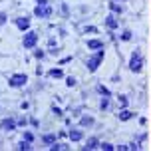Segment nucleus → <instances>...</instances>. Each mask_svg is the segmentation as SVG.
<instances>
[{"label":"nucleus","instance_id":"1","mask_svg":"<svg viewBox=\"0 0 151 151\" xmlns=\"http://www.w3.org/2000/svg\"><path fill=\"white\" fill-rule=\"evenodd\" d=\"M141 68H143V58H141L139 54H133V56H131V60H129V70H131V72H135V74H139Z\"/></svg>","mask_w":151,"mask_h":151},{"label":"nucleus","instance_id":"2","mask_svg":"<svg viewBox=\"0 0 151 151\" xmlns=\"http://www.w3.org/2000/svg\"><path fill=\"white\" fill-rule=\"evenodd\" d=\"M26 82H28L26 74H14V76H10V80H8V83L12 88H22V86H26Z\"/></svg>","mask_w":151,"mask_h":151},{"label":"nucleus","instance_id":"3","mask_svg":"<svg viewBox=\"0 0 151 151\" xmlns=\"http://www.w3.org/2000/svg\"><path fill=\"white\" fill-rule=\"evenodd\" d=\"M101 60H104V50H99L93 58H90V60H88V70H90V72H96V70L99 68Z\"/></svg>","mask_w":151,"mask_h":151},{"label":"nucleus","instance_id":"4","mask_svg":"<svg viewBox=\"0 0 151 151\" xmlns=\"http://www.w3.org/2000/svg\"><path fill=\"white\" fill-rule=\"evenodd\" d=\"M36 42H38V34H36V32H26V34H24L22 44H24V48H26V50L34 48V46H36Z\"/></svg>","mask_w":151,"mask_h":151},{"label":"nucleus","instance_id":"5","mask_svg":"<svg viewBox=\"0 0 151 151\" xmlns=\"http://www.w3.org/2000/svg\"><path fill=\"white\" fill-rule=\"evenodd\" d=\"M50 14H52V8L48 6V4H46V6H40V4H38V6L34 8V16H38V18H48Z\"/></svg>","mask_w":151,"mask_h":151},{"label":"nucleus","instance_id":"6","mask_svg":"<svg viewBox=\"0 0 151 151\" xmlns=\"http://www.w3.org/2000/svg\"><path fill=\"white\" fill-rule=\"evenodd\" d=\"M0 127L4 129V131H14V129H16V121H14V119H10V117H6V119H2Z\"/></svg>","mask_w":151,"mask_h":151},{"label":"nucleus","instance_id":"7","mask_svg":"<svg viewBox=\"0 0 151 151\" xmlns=\"http://www.w3.org/2000/svg\"><path fill=\"white\" fill-rule=\"evenodd\" d=\"M16 26L20 30H28L30 28V18H16Z\"/></svg>","mask_w":151,"mask_h":151},{"label":"nucleus","instance_id":"8","mask_svg":"<svg viewBox=\"0 0 151 151\" xmlns=\"http://www.w3.org/2000/svg\"><path fill=\"white\" fill-rule=\"evenodd\" d=\"M96 147H99V141L96 139V137H90L88 143L83 145V151H91V149H96Z\"/></svg>","mask_w":151,"mask_h":151},{"label":"nucleus","instance_id":"9","mask_svg":"<svg viewBox=\"0 0 151 151\" xmlns=\"http://www.w3.org/2000/svg\"><path fill=\"white\" fill-rule=\"evenodd\" d=\"M133 117V111H129V109H121L119 113H117V119L119 121H129Z\"/></svg>","mask_w":151,"mask_h":151},{"label":"nucleus","instance_id":"10","mask_svg":"<svg viewBox=\"0 0 151 151\" xmlns=\"http://www.w3.org/2000/svg\"><path fill=\"white\" fill-rule=\"evenodd\" d=\"M68 135H70V139H72V141H80V139L83 137V133L80 131V129H72Z\"/></svg>","mask_w":151,"mask_h":151},{"label":"nucleus","instance_id":"11","mask_svg":"<svg viewBox=\"0 0 151 151\" xmlns=\"http://www.w3.org/2000/svg\"><path fill=\"white\" fill-rule=\"evenodd\" d=\"M106 26H107V28H111V30H115V28L119 26V22H117L113 16H107V18H106Z\"/></svg>","mask_w":151,"mask_h":151},{"label":"nucleus","instance_id":"12","mask_svg":"<svg viewBox=\"0 0 151 151\" xmlns=\"http://www.w3.org/2000/svg\"><path fill=\"white\" fill-rule=\"evenodd\" d=\"M88 48L90 50H99V48H104V42H99V40H88Z\"/></svg>","mask_w":151,"mask_h":151},{"label":"nucleus","instance_id":"13","mask_svg":"<svg viewBox=\"0 0 151 151\" xmlns=\"http://www.w3.org/2000/svg\"><path fill=\"white\" fill-rule=\"evenodd\" d=\"M80 125H83V127H90V125H93V117H90V115H83L82 119H80Z\"/></svg>","mask_w":151,"mask_h":151},{"label":"nucleus","instance_id":"14","mask_svg":"<svg viewBox=\"0 0 151 151\" xmlns=\"http://www.w3.org/2000/svg\"><path fill=\"white\" fill-rule=\"evenodd\" d=\"M109 10L115 12V14H121V6L117 4V0H111V2H109Z\"/></svg>","mask_w":151,"mask_h":151},{"label":"nucleus","instance_id":"15","mask_svg":"<svg viewBox=\"0 0 151 151\" xmlns=\"http://www.w3.org/2000/svg\"><path fill=\"white\" fill-rule=\"evenodd\" d=\"M48 76H50V78H62V76H64V72H62L60 68H54V70H50V72H48Z\"/></svg>","mask_w":151,"mask_h":151},{"label":"nucleus","instance_id":"16","mask_svg":"<svg viewBox=\"0 0 151 151\" xmlns=\"http://www.w3.org/2000/svg\"><path fill=\"white\" fill-rule=\"evenodd\" d=\"M18 149H20V151H28V149H30V141L22 139V141H20V145H18Z\"/></svg>","mask_w":151,"mask_h":151},{"label":"nucleus","instance_id":"17","mask_svg":"<svg viewBox=\"0 0 151 151\" xmlns=\"http://www.w3.org/2000/svg\"><path fill=\"white\" fill-rule=\"evenodd\" d=\"M50 149H52V151H58V149H68V145H64V143H56V141H54V143L50 145Z\"/></svg>","mask_w":151,"mask_h":151},{"label":"nucleus","instance_id":"18","mask_svg":"<svg viewBox=\"0 0 151 151\" xmlns=\"http://www.w3.org/2000/svg\"><path fill=\"white\" fill-rule=\"evenodd\" d=\"M99 149H104V151H113V149H115V145H111V143H99Z\"/></svg>","mask_w":151,"mask_h":151},{"label":"nucleus","instance_id":"19","mask_svg":"<svg viewBox=\"0 0 151 151\" xmlns=\"http://www.w3.org/2000/svg\"><path fill=\"white\" fill-rule=\"evenodd\" d=\"M54 141H56V135H44V143H48V145H52Z\"/></svg>","mask_w":151,"mask_h":151},{"label":"nucleus","instance_id":"20","mask_svg":"<svg viewBox=\"0 0 151 151\" xmlns=\"http://www.w3.org/2000/svg\"><path fill=\"white\" fill-rule=\"evenodd\" d=\"M99 107H101V109H107V107H109V99H107V96L104 99H101V104H99Z\"/></svg>","mask_w":151,"mask_h":151},{"label":"nucleus","instance_id":"21","mask_svg":"<svg viewBox=\"0 0 151 151\" xmlns=\"http://www.w3.org/2000/svg\"><path fill=\"white\" fill-rule=\"evenodd\" d=\"M98 91H99V93H104V96H107V98H109V90H107V88H104V86H98Z\"/></svg>","mask_w":151,"mask_h":151},{"label":"nucleus","instance_id":"22","mask_svg":"<svg viewBox=\"0 0 151 151\" xmlns=\"http://www.w3.org/2000/svg\"><path fill=\"white\" fill-rule=\"evenodd\" d=\"M119 106H121V107L127 106V98H125V96H119Z\"/></svg>","mask_w":151,"mask_h":151},{"label":"nucleus","instance_id":"23","mask_svg":"<svg viewBox=\"0 0 151 151\" xmlns=\"http://www.w3.org/2000/svg\"><path fill=\"white\" fill-rule=\"evenodd\" d=\"M83 32H86V34H88V32H90V34H93V32H96V26H86V28H83Z\"/></svg>","mask_w":151,"mask_h":151},{"label":"nucleus","instance_id":"24","mask_svg":"<svg viewBox=\"0 0 151 151\" xmlns=\"http://www.w3.org/2000/svg\"><path fill=\"white\" fill-rule=\"evenodd\" d=\"M66 83H68V88H74V86H76V80H74V78H68V80H66Z\"/></svg>","mask_w":151,"mask_h":151},{"label":"nucleus","instance_id":"25","mask_svg":"<svg viewBox=\"0 0 151 151\" xmlns=\"http://www.w3.org/2000/svg\"><path fill=\"white\" fill-rule=\"evenodd\" d=\"M121 40H131V32H123L121 34Z\"/></svg>","mask_w":151,"mask_h":151},{"label":"nucleus","instance_id":"26","mask_svg":"<svg viewBox=\"0 0 151 151\" xmlns=\"http://www.w3.org/2000/svg\"><path fill=\"white\" fill-rule=\"evenodd\" d=\"M34 56H36L38 60H42V58H44V52H42V50H36V52H34Z\"/></svg>","mask_w":151,"mask_h":151},{"label":"nucleus","instance_id":"27","mask_svg":"<svg viewBox=\"0 0 151 151\" xmlns=\"http://www.w3.org/2000/svg\"><path fill=\"white\" fill-rule=\"evenodd\" d=\"M24 139H26V141H32V139H34V135H32L30 131H26V133H24Z\"/></svg>","mask_w":151,"mask_h":151},{"label":"nucleus","instance_id":"28","mask_svg":"<svg viewBox=\"0 0 151 151\" xmlns=\"http://www.w3.org/2000/svg\"><path fill=\"white\" fill-rule=\"evenodd\" d=\"M52 111L56 113V115H58V117H62V109H60V107H56V106H54V107H52Z\"/></svg>","mask_w":151,"mask_h":151},{"label":"nucleus","instance_id":"29","mask_svg":"<svg viewBox=\"0 0 151 151\" xmlns=\"http://www.w3.org/2000/svg\"><path fill=\"white\" fill-rule=\"evenodd\" d=\"M6 22V14H4V12H0V24H4Z\"/></svg>","mask_w":151,"mask_h":151},{"label":"nucleus","instance_id":"30","mask_svg":"<svg viewBox=\"0 0 151 151\" xmlns=\"http://www.w3.org/2000/svg\"><path fill=\"white\" fill-rule=\"evenodd\" d=\"M38 4H40V6H46V4H48V0H36Z\"/></svg>","mask_w":151,"mask_h":151}]
</instances>
